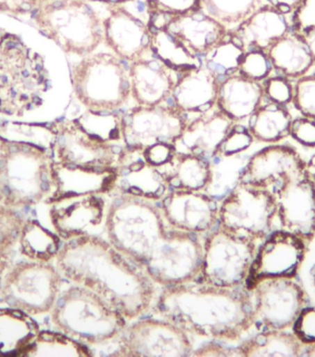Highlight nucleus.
I'll return each mask as SVG.
<instances>
[{
	"label": "nucleus",
	"mask_w": 315,
	"mask_h": 357,
	"mask_svg": "<svg viewBox=\"0 0 315 357\" xmlns=\"http://www.w3.org/2000/svg\"><path fill=\"white\" fill-rule=\"evenodd\" d=\"M55 266L72 285L99 295L129 322L150 312L156 301V284L98 235L65 241Z\"/></svg>",
	"instance_id": "f257e3e1"
},
{
	"label": "nucleus",
	"mask_w": 315,
	"mask_h": 357,
	"mask_svg": "<svg viewBox=\"0 0 315 357\" xmlns=\"http://www.w3.org/2000/svg\"><path fill=\"white\" fill-rule=\"evenodd\" d=\"M152 311L190 336L225 344L241 341L255 328L252 292L246 285L223 288L195 280L164 287Z\"/></svg>",
	"instance_id": "f03ea898"
},
{
	"label": "nucleus",
	"mask_w": 315,
	"mask_h": 357,
	"mask_svg": "<svg viewBox=\"0 0 315 357\" xmlns=\"http://www.w3.org/2000/svg\"><path fill=\"white\" fill-rule=\"evenodd\" d=\"M51 123H0V206L51 202L58 188Z\"/></svg>",
	"instance_id": "7ed1b4c3"
},
{
	"label": "nucleus",
	"mask_w": 315,
	"mask_h": 357,
	"mask_svg": "<svg viewBox=\"0 0 315 357\" xmlns=\"http://www.w3.org/2000/svg\"><path fill=\"white\" fill-rule=\"evenodd\" d=\"M112 195L106 216V238L151 280L184 232L168 226L159 202L128 194Z\"/></svg>",
	"instance_id": "20e7f679"
},
{
	"label": "nucleus",
	"mask_w": 315,
	"mask_h": 357,
	"mask_svg": "<svg viewBox=\"0 0 315 357\" xmlns=\"http://www.w3.org/2000/svg\"><path fill=\"white\" fill-rule=\"evenodd\" d=\"M49 88L43 56L0 28V115L24 116L44 103Z\"/></svg>",
	"instance_id": "39448f33"
},
{
	"label": "nucleus",
	"mask_w": 315,
	"mask_h": 357,
	"mask_svg": "<svg viewBox=\"0 0 315 357\" xmlns=\"http://www.w3.org/2000/svg\"><path fill=\"white\" fill-rule=\"evenodd\" d=\"M50 322L56 331L89 347L116 342L129 321L99 295L72 285L61 291Z\"/></svg>",
	"instance_id": "423d86ee"
},
{
	"label": "nucleus",
	"mask_w": 315,
	"mask_h": 357,
	"mask_svg": "<svg viewBox=\"0 0 315 357\" xmlns=\"http://www.w3.org/2000/svg\"><path fill=\"white\" fill-rule=\"evenodd\" d=\"M31 16L39 32L67 55L83 58L105 42L106 18L81 0H47Z\"/></svg>",
	"instance_id": "0eeeda50"
},
{
	"label": "nucleus",
	"mask_w": 315,
	"mask_h": 357,
	"mask_svg": "<svg viewBox=\"0 0 315 357\" xmlns=\"http://www.w3.org/2000/svg\"><path fill=\"white\" fill-rule=\"evenodd\" d=\"M76 98L87 111L120 112L132 98L129 63L112 53H91L70 68Z\"/></svg>",
	"instance_id": "6e6552de"
},
{
	"label": "nucleus",
	"mask_w": 315,
	"mask_h": 357,
	"mask_svg": "<svg viewBox=\"0 0 315 357\" xmlns=\"http://www.w3.org/2000/svg\"><path fill=\"white\" fill-rule=\"evenodd\" d=\"M63 278L51 263L26 261L8 268L0 284V303L32 317L50 314Z\"/></svg>",
	"instance_id": "1a4fd4ad"
},
{
	"label": "nucleus",
	"mask_w": 315,
	"mask_h": 357,
	"mask_svg": "<svg viewBox=\"0 0 315 357\" xmlns=\"http://www.w3.org/2000/svg\"><path fill=\"white\" fill-rule=\"evenodd\" d=\"M257 243L216 226L202 241V259L198 281L223 288L246 284Z\"/></svg>",
	"instance_id": "9d476101"
},
{
	"label": "nucleus",
	"mask_w": 315,
	"mask_h": 357,
	"mask_svg": "<svg viewBox=\"0 0 315 357\" xmlns=\"http://www.w3.org/2000/svg\"><path fill=\"white\" fill-rule=\"evenodd\" d=\"M275 215L271 191L238 182L219 205L218 225L257 243L271 233Z\"/></svg>",
	"instance_id": "9b49d317"
},
{
	"label": "nucleus",
	"mask_w": 315,
	"mask_h": 357,
	"mask_svg": "<svg viewBox=\"0 0 315 357\" xmlns=\"http://www.w3.org/2000/svg\"><path fill=\"white\" fill-rule=\"evenodd\" d=\"M116 342L111 356L186 357L194 350L189 334L160 317L134 320Z\"/></svg>",
	"instance_id": "f8f14e48"
},
{
	"label": "nucleus",
	"mask_w": 315,
	"mask_h": 357,
	"mask_svg": "<svg viewBox=\"0 0 315 357\" xmlns=\"http://www.w3.org/2000/svg\"><path fill=\"white\" fill-rule=\"evenodd\" d=\"M51 126L55 132L53 154L60 167L117 170L128 148L92 136L76 119L55 121Z\"/></svg>",
	"instance_id": "ddd939ff"
},
{
	"label": "nucleus",
	"mask_w": 315,
	"mask_h": 357,
	"mask_svg": "<svg viewBox=\"0 0 315 357\" xmlns=\"http://www.w3.org/2000/svg\"><path fill=\"white\" fill-rule=\"evenodd\" d=\"M250 291L255 327L260 331L289 330L305 307V291L294 278L261 280Z\"/></svg>",
	"instance_id": "4468645a"
},
{
	"label": "nucleus",
	"mask_w": 315,
	"mask_h": 357,
	"mask_svg": "<svg viewBox=\"0 0 315 357\" xmlns=\"http://www.w3.org/2000/svg\"><path fill=\"white\" fill-rule=\"evenodd\" d=\"M127 147L145 151L156 143L172 144L184 130V112L172 101L154 106H134L123 112Z\"/></svg>",
	"instance_id": "2eb2a0df"
},
{
	"label": "nucleus",
	"mask_w": 315,
	"mask_h": 357,
	"mask_svg": "<svg viewBox=\"0 0 315 357\" xmlns=\"http://www.w3.org/2000/svg\"><path fill=\"white\" fill-rule=\"evenodd\" d=\"M306 254L305 241L286 230L269 234L259 247L246 287L249 291L268 278H293L302 266Z\"/></svg>",
	"instance_id": "dca6fc26"
},
{
	"label": "nucleus",
	"mask_w": 315,
	"mask_h": 357,
	"mask_svg": "<svg viewBox=\"0 0 315 357\" xmlns=\"http://www.w3.org/2000/svg\"><path fill=\"white\" fill-rule=\"evenodd\" d=\"M49 204L53 229L64 241L97 235L95 231L101 226L105 227L108 208L102 195L63 197Z\"/></svg>",
	"instance_id": "f3484780"
},
{
	"label": "nucleus",
	"mask_w": 315,
	"mask_h": 357,
	"mask_svg": "<svg viewBox=\"0 0 315 357\" xmlns=\"http://www.w3.org/2000/svg\"><path fill=\"white\" fill-rule=\"evenodd\" d=\"M159 202L171 229L202 237L218 226L219 205L204 191L171 190Z\"/></svg>",
	"instance_id": "a211bd4d"
},
{
	"label": "nucleus",
	"mask_w": 315,
	"mask_h": 357,
	"mask_svg": "<svg viewBox=\"0 0 315 357\" xmlns=\"http://www.w3.org/2000/svg\"><path fill=\"white\" fill-rule=\"evenodd\" d=\"M235 123L216 102L202 111L184 112V130L174 148L177 153L211 159Z\"/></svg>",
	"instance_id": "6ab92c4d"
},
{
	"label": "nucleus",
	"mask_w": 315,
	"mask_h": 357,
	"mask_svg": "<svg viewBox=\"0 0 315 357\" xmlns=\"http://www.w3.org/2000/svg\"><path fill=\"white\" fill-rule=\"evenodd\" d=\"M306 165L289 146L274 145L256 153L241 171L239 181L274 192L289 180L306 175Z\"/></svg>",
	"instance_id": "aec40b11"
},
{
	"label": "nucleus",
	"mask_w": 315,
	"mask_h": 357,
	"mask_svg": "<svg viewBox=\"0 0 315 357\" xmlns=\"http://www.w3.org/2000/svg\"><path fill=\"white\" fill-rule=\"evenodd\" d=\"M284 230L310 240L315 235V183L307 174L289 180L273 192Z\"/></svg>",
	"instance_id": "412c9836"
},
{
	"label": "nucleus",
	"mask_w": 315,
	"mask_h": 357,
	"mask_svg": "<svg viewBox=\"0 0 315 357\" xmlns=\"http://www.w3.org/2000/svg\"><path fill=\"white\" fill-rule=\"evenodd\" d=\"M129 67L135 105L154 106L171 101L181 70L165 63L154 52L129 63Z\"/></svg>",
	"instance_id": "4be33fe9"
},
{
	"label": "nucleus",
	"mask_w": 315,
	"mask_h": 357,
	"mask_svg": "<svg viewBox=\"0 0 315 357\" xmlns=\"http://www.w3.org/2000/svg\"><path fill=\"white\" fill-rule=\"evenodd\" d=\"M105 43L114 54L128 63L153 52L150 22L132 15L122 8H115L105 22Z\"/></svg>",
	"instance_id": "5701e85b"
},
{
	"label": "nucleus",
	"mask_w": 315,
	"mask_h": 357,
	"mask_svg": "<svg viewBox=\"0 0 315 357\" xmlns=\"http://www.w3.org/2000/svg\"><path fill=\"white\" fill-rule=\"evenodd\" d=\"M170 190L163 174L145 161L143 151L127 148L117 169L116 185L112 194H128L159 202Z\"/></svg>",
	"instance_id": "b1692460"
},
{
	"label": "nucleus",
	"mask_w": 315,
	"mask_h": 357,
	"mask_svg": "<svg viewBox=\"0 0 315 357\" xmlns=\"http://www.w3.org/2000/svg\"><path fill=\"white\" fill-rule=\"evenodd\" d=\"M164 29L191 55L199 59L207 57L230 38L219 22L200 10L172 17Z\"/></svg>",
	"instance_id": "393cba45"
},
{
	"label": "nucleus",
	"mask_w": 315,
	"mask_h": 357,
	"mask_svg": "<svg viewBox=\"0 0 315 357\" xmlns=\"http://www.w3.org/2000/svg\"><path fill=\"white\" fill-rule=\"evenodd\" d=\"M286 16L271 5L267 4L247 19L230 35V38L245 53H267L281 38L289 32Z\"/></svg>",
	"instance_id": "a878e982"
},
{
	"label": "nucleus",
	"mask_w": 315,
	"mask_h": 357,
	"mask_svg": "<svg viewBox=\"0 0 315 357\" xmlns=\"http://www.w3.org/2000/svg\"><path fill=\"white\" fill-rule=\"evenodd\" d=\"M220 79L204 63L181 70L171 101L184 112L202 111L218 100Z\"/></svg>",
	"instance_id": "bb28decb"
},
{
	"label": "nucleus",
	"mask_w": 315,
	"mask_h": 357,
	"mask_svg": "<svg viewBox=\"0 0 315 357\" xmlns=\"http://www.w3.org/2000/svg\"><path fill=\"white\" fill-rule=\"evenodd\" d=\"M264 86L239 71L220 81L216 103L235 123L252 116L260 107Z\"/></svg>",
	"instance_id": "cd10ccee"
},
{
	"label": "nucleus",
	"mask_w": 315,
	"mask_h": 357,
	"mask_svg": "<svg viewBox=\"0 0 315 357\" xmlns=\"http://www.w3.org/2000/svg\"><path fill=\"white\" fill-rule=\"evenodd\" d=\"M56 168L58 188L53 199L86 194L108 195L113 193L116 185L117 170L60 167L58 165H56Z\"/></svg>",
	"instance_id": "c85d7f7f"
},
{
	"label": "nucleus",
	"mask_w": 315,
	"mask_h": 357,
	"mask_svg": "<svg viewBox=\"0 0 315 357\" xmlns=\"http://www.w3.org/2000/svg\"><path fill=\"white\" fill-rule=\"evenodd\" d=\"M171 190L204 191L212 183V165L209 159L176 153L170 162L157 168Z\"/></svg>",
	"instance_id": "c756f323"
},
{
	"label": "nucleus",
	"mask_w": 315,
	"mask_h": 357,
	"mask_svg": "<svg viewBox=\"0 0 315 357\" xmlns=\"http://www.w3.org/2000/svg\"><path fill=\"white\" fill-rule=\"evenodd\" d=\"M39 333V326L30 314L0 307V356H24Z\"/></svg>",
	"instance_id": "7c9ffc66"
},
{
	"label": "nucleus",
	"mask_w": 315,
	"mask_h": 357,
	"mask_svg": "<svg viewBox=\"0 0 315 357\" xmlns=\"http://www.w3.org/2000/svg\"><path fill=\"white\" fill-rule=\"evenodd\" d=\"M267 54L273 67L286 77H302L315 63L305 36L297 32L286 33Z\"/></svg>",
	"instance_id": "2f4dec72"
},
{
	"label": "nucleus",
	"mask_w": 315,
	"mask_h": 357,
	"mask_svg": "<svg viewBox=\"0 0 315 357\" xmlns=\"http://www.w3.org/2000/svg\"><path fill=\"white\" fill-rule=\"evenodd\" d=\"M305 345L293 333L286 331H261L260 333L236 347L237 356H302Z\"/></svg>",
	"instance_id": "473e14b6"
},
{
	"label": "nucleus",
	"mask_w": 315,
	"mask_h": 357,
	"mask_svg": "<svg viewBox=\"0 0 315 357\" xmlns=\"http://www.w3.org/2000/svg\"><path fill=\"white\" fill-rule=\"evenodd\" d=\"M57 233L47 229L35 219H26L22 227L18 246L21 255L35 262L50 263L61 248Z\"/></svg>",
	"instance_id": "72a5a7b5"
},
{
	"label": "nucleus",
	"mask_w": 315,
	"mask_h": 357,
	"mask_svg": "<svg viewBox=\"0 0 315 357\" xmlns=\"http://www.w3.org/2000/svg\"><path fill=\"white\" fill-rule=\"evenodd\" d=\"M250 118V133L259 142H277L291 135V114L280 104L260 106Z\"/></svg>",
	"instance_id": "f704fd0d"
},
{
	"label": "nucleus",
	"mask_w": 315,
	"mask_h": 357,
	"mask_svg": "<svg viewBox=\"0 0 315 357\" xmlns=\"http://www.w3.org/2000/svg\"><path fill=\"white\" fill-rule=\"evenodd\" d=\"M92 351L58 331H40L24 356L90 357Z\"/></svg>",
	"instance_id": "c9c22d12"
},
{
	"label": "nucleus",
	"mask_w": 315,
	"mask_h": 357,
	"mask_svg": "<svg viewBox=\"0 0 315 357\" xmlns=\"http://www.w3.org/2000/svg\"><path fill=\"white\" fill-rule=\"evenodd\" d=\"M76 120L92 136L111 144L127 146L123 132V112H91L86 109Z\"/></svg>",
	"instance_id": "e433bc0d"
},
{
	"label": "nucleus",
	"mask_w": 315,
	"mask_h": 357,
	"mask_svg": "<svg viewBox=\"0 0 315 357\" xmlns=\"http://www.w3.org/2000/svg\"><path fill=\"white\" fill-rule=\"evenodd\" d=\"M150 28L151 47L157 57L178 70L202 66L201 59L191 55L167 30Z\"/></svg>",
	"instance_id": "4c0bfd02"
},
{
	"label": "nucleus",
	"mask_w": 315,
	"mask_h": 357,
	"mask_svg": "<svg viewBox=\"0 0 315 357\" xmlns=\"http://www.w3.org/2000/svg\"><path fill=\"white\" fill-rule=\"evenodd\" d=\"M244 54L243 50L229 38L204 57L205 63H202L215 72L221 81L238 71Z\"/></svg>",
	"instance_id": "58836bf2"
},
{
	"label": "nucleus",
	"mask_w": 315,
	"mask_h": 357,
	"mask_svg": "<svg viewBox=\"0 0 315 357\" xmlns=\"http://www.w3.org/2000/svg\"><path fill=\"white\" fill-rule=\"evenodd\" d=\"M26 219L19 210L0 206V257L8 258L18 246L22 227Z\"/></svg>",
	"instance_id": "ea45409f"
},
{
	"label": "nucleus",
	"mask_w": 315,
	"mask_h": 357,
	"mask_svg": "<svg viewBox=\"0 0 315 357\" xmlns=\"http://www.w3.org/2000/svg\"><path fill=\"white\" fill-rule=\"evenodd\" d=\"M272 63L269 56L264 52H250L244 54L239 66V73L249 79L257 81L266 79L272 71Z\"/></svg>",
	"instance_id": "a19ab883"
},
{
	"label": "nucleus",
	"mask_w": 315,
	"mask_h": 357,
	"mask_svg": "<svg viewBox=\"0 0 315 357\" xmlns=\"http://www.w3.org/2000/svg\"><path fill=\"white\" fill-rule=\"evenodd\" d=\"M253 142L249 129L234 126L213 157H232L251 147ZM212 157V158H213Z\"/></svg>",
	"instance_id": "79ce46f5"
},
{
	"label": "nucleus",
	"mask_w": 315,
	"mask_h": 357,
	"mask_svg": "<svg viewBox=\"0 0 315 357\" xmlns=\"http://www.w3.org/2000/svg\"><path fill=\"white\" fill-rule=\"evenodd\" d=\"M293 102L300 114L315 119V75L299 80L294 89Z\"/></svg>",
	"instance_id": "37998d69"
},
{
	"label": "nucleus",
	"mask_w": 315,
	"mask_h": 357,
	"mask_svg": "<svg viewBox=\"0 0 315 357\" xmlns=\"http://www.w3.org/2000/svg\"><path fill=\"white\" fill-rule=\"evenodd\" d=\"M150 14L175 17L200 10L199 0H148Z\"/></svg>",
	"instance_id": "c03bdc74"
},
{
	"label": "nucleus",
	"mask_w": 315,
	"mask_h": 357,
	"mask_svg": "<svg viewBox=\"0 0 315 357\" xmlns=\"http://www.w3.org/2000/svg\"><path fill=\"white\" fill-rule=\"evenodd\" d=\"M293 333L305 347L315 345V307H305L292 327Z\"/></svg>",
	"instance_id": "a18cd8bd"
},
{
	"label": "nucleus",
	"mask_w": 315,
	"mask_h": 357,
	"mask_svg": "<svg viewBox=\"0 0 315 357\" xmlns=\"http://www.w3.org/2000/svg\"><path fill=\"white\" fill-rule=\"evenodd\" d=\"M264 93L272 102L286 105L293 100L294 89L286 77H272L264 86Z\"/></svg>",
	"instance_id": "49530a36"
},
{
	"label": "nucleus",
	"mask_w": 315,
	"mask_h": 357,
	"mask_svg": "<svg viewBox=\"0 0 315 357\" xmlns=\"http://www.w3.org/2000/svg\"><path fill=\"white\" fill-rule=\"evenodd\" d=\"M293 25L296 32L302 36L315 31V0H302L293 13Z\"/></svg>",
	"instance_id": "de8ad7c7"
},
{
	"label": "nucleus",
	"mask_w": 315,
	"mask_h": 357,
	"mask_svg": "<svg viewBox=\"0 0 315 357\" xmlns=\"http://www.w3.org/2000/svg\"><path fill=\"white\" fill-rule=\"evenodd\" d=\"M177 153L172 144L156 143L143 151L145 161L156 168L164 167L171 161Z\"/></svg>",
	"instance_id": "09e8293b"
},
{
	"label": "nucleus",
	"mask_w": 315,
	"mask_h": 357,
	"mask_svg": "<svg viewBox=\"0 0 315 357\" xmlns=\"http://www.w3.org/2000/svg\"><path fill=\"white\" fill-rule=\"evenodd\" d=\"M291 135L306 147H315V121L310 118H300L291 123Z\"/></svg>",
	"instance_id": "8fccbe9b"
},
{
	"label": "nucleus",
	"mask_w": 315,
	"mask_h": 357,
	"mask_svg": "<svg viewBox=\"0 0 315 357\" xmlns=\"http://www.w3.org/2000/svg\"><path fill=\"white\" fill-rule=\"evenodd\" d=\"M191 356H237V352L236 348L227 347L225 342L210 340L194 349Z\"/></svg>",
	"instance_id": "3c124183"
},
{
	"label": "nucleus",
	"mask_w": 315,
	"mask_h": 357,
	"mask_svg": "<svg viewBox=\"0 0 315 357\" xmlns=\"http://www.w3.org/2000/svg\"><path fill=\"white\" fill-rule=\"evenodd\" d=\"M266 1L281 13L285 15H289V14L293 15L295 11L302 4V0H266Z\"/></svg>",
	"instance_id": "603ef678"
},
{
	"label": "nucleus",
	"mask_w": 315,
	"mask_h": 357,
	"mask_svg": "<svg viewBox=\"0 0 315 357\" xmlns=\"http://www.w3.org/2000/svg\"><path fill=\"white\" fill-rule=\"evenodd\" d=\"M303 36H305L306 41H307L309 47H310L312 54H313L315 61V31L306 33V35Z\"/></svg>",
	"instance_id": "864d4df0"
},
{
	"label": "nucleus",
	"mask_w": 315,
	"mask_h": 357,
	"mask_svg": "<svg viewBox=\"0 0 315 357\" xmlns=\"http://www.w3.org/2000/svg\"><path fill=\"white\" fill-rule=\"evenodd\" d=\"M306 172H307V175L309 178H310L315 183V154L310 162H308V165H306Z\"/></svg>",
	"instance_id": "5fc2aeb1"
},
{
	"label": "nucleus",
	"mask_w": 315,
	"mask_h": 357,
	"mask_svg": "<svg viewBox=\"0 0 315 357\" xmlns=\"http://www.w3.org/2000/svg\"><path fill=\"white\" fill-rule=\"evenodd\" d=\"M8 268V258L0 257V284H1L3 275Z\"/></svg>",
	"instance_id": "6e6d98bb"
},
{
	"label": "nucleus",
	"mask_w": 315,
	"mask_h": 357,
	"mask_svg": "<svg viewBox=\"0 0 315 357\" xmlns=\"http://www.w3.org/2000/svg\"><path fill=\"white\" fill-rule=\"evenodd\" d=\"M302 356H315V345H307L305 347V353Z\"/></svg>",
	"instance_id": "4d7b16f0"
},
{
	"label": "nucleus",
	"mask_w": 315,
	"mask_h": 357,
	"mask_svg": "<svg viewBox=\"0 0 315 357\" xmlns=\"http://www.w3.org/2000/svg\"><path fill=\"white\" fill-rule=\"evenodd\" d=\"M314 284H315V268H314Z\"/></svg>",
	"instance_id": "13d9d810"
}]
</instances>
